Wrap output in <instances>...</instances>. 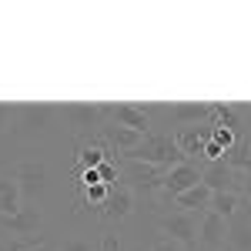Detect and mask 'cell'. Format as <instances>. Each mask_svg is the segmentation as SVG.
Instances as JSON below:
<instances>
[{"instance_id": "1", "label": "cell", "mask_w": 251, "mask_h": 251, "mask_svg": "<svg viewBox=\"0 0 251 251\" xmlns=\"http://www.w3.org/2000/svg\"><path fill=\"white\" fill-rule=\"evenodd\" d=\"M121 161H148V164H157V168L171 171L177 164H184V154H181V148L174 141V131H151L134 151L121 154Z\"/></svg>"}, {"instance_id": "2", "label": "cell", "mask_w": 251, "mask_h": 251, "mask_svg": "<svg viewBox=\"0 0 251 251\" xmlns=\"http://www.w3.org/2000/svg\"><path fill=\"white\" fill-rule=\"evenodd\" d=\"M164 177L168 171L157 168V164H148V161H121V181L134 191V198H148L154 201L157 191H164Z\"/></svg>"}, {"instance_id": "3", "label": "cell", "mask_w": 251, "mask_h": 251, "mask_svg": "<svg viewBox=\"0 0 251 251\" xmlns=\"http://www.w3.org/2000/svg\"><path fill=\"white\" fill-rule=\"evenodd\" d=\"M157 231L164 238L177 241L184 251H198V234H201V214L194 218L188 211H171L157 218Z\"/></svg>"}, {"instance_id": "4", "label": "cell", "mask_w": 251, "mask_h": 251, "mask_svg": "<svg viewBox=\"0 0 251 251\" xmlns=\"http://www.w3.org/2000/svg\"><path fill=\"white\" fill-rule=\"evenodd\" d=\"M201 181L211 188L214 194L228 191V194H241V198H251V174L234 171L225 161H214V164H204L201 171Z\"/></svg>"}, {"instance_id": "5", "label": "cell", "mask_w": 251, "mask_h": 251, "mask_svg": "<svg viewBox=\"0 0 251 251\" xmlns=\"http://www.w3.org/2000/svg\"><path fill=\"white\" fill-rule=\"evenodd\" d=\"M60 114V107H50V104H24V107H14V117H17V134L20 137H37L44 134L54 117Z\"/></svg>"}, {"instance_id": "6", "label": "cell", "mask_w": 251, "mask_h": 251, "mask_svg": "<svg viewBox=\"0 0 251 251\" xmlns=\"http://www.w3.org/2000/svg\"><path fill=\"white\" fill-rule=\"evenodd\" d=\"M60 114L67 117V124L74 127V131H97L100 134V127L107 124V104H67V107H60Z\"/></svg>"}, {"instance_id": "7", "label": "cell", "mask_w": 251, "mask_h": 251, "mask_svg": "<svg viewBox=\"0 0 251 251\" xmlns=\"http://www.w3.org/2000/svg\"><path fill=\"white\" fill-rule=\"evenodd\" d=\"M14 181L20 184V194L24 198H30V201H37L47 194V164L44 161H20L17 171H14Z\"/></svg>"}, {"instance_id": "8", "label": "cell", "mask_w": 251, "mask_h": 251, "mask_svg": "<svg viewBox=\"0 0 251 251\" xmlns=\"http://www.w3.org/2000/svg\"><path fill=\"white\" fill-rule=\"evenodd\" d=\"M174 141H177L184 161L204 168V144L211 141V127H198V124H191V127H177V131H174Z\"/></svg>"}, {"instance_id": "9", "label": "cell", "mask_w": 251, "mask_h": 251, "mask_svg": "<svg viewBox=\"0 0 251 251\" xmlns=\"http://www.w3.org/2000/svg\"><path fill=\"white\" fill-rule=\"evenodd\" d=\"M107 114H111L114 124L131 127L137 134H151V131H154V121L148 117L144 104H107Z\"/></svg>"}, {"instance_id": "10", "label": "cell", "mask_w": 251, "mask_h": 251, "mask_svg": "<svg viewBox=\"0 0 251 251\" xmlns=\"http://www.w3.org/2000/svg\"><path fill=\"white\" fill-rule=\"evenodd\" d=\"M131 211H134V191H131L124 181L111 184V194H107V201L97 208V214H100L104 221H124V218H127Z\"/></svg>"}, {"instance_id": "11", "label": "cell", "mask_w": 251, "mask_h": 251, "mask_svg": "<svg viewBox=\"0 0 251 251\" xmlns=\"http://www.w3.org/2000/svg\"><path fill=\"white\" fill-rule=\"evenodd\" d=\"M0 225H3L10 234H17V238H37L40 225H44V214H40L37 204H24L17 214L0 218Z\"/></svg>"}, {"instance_id": "12", "label": "cell", "mask_w": 251, "mask_h": 251, "mask_svg": "<svg viewBox=\"0 0 251 251\" xmlns=\"http://www.w3.org/2000/svg\"><path fill=\"white\" fill-rule=\"evenodd\" d=\"M201 171H204V168H201V164H191V161H184V164L171 168L168 177H164V194L177 198V194L198 188V184H201Z\"/></svg>"}, {"instance_id": "13", "label": "cell", "mask_w": 251, "mask_h": 251, "mask_svg": "<svg viewBox=\"0 0 251 251\" xmlns=\"http://www.w3.org/2000/svg\"><path fill=\"white\" fill-rule=\"evenodd\" d=\"M228 245V221L218 218L214 211L201 214V234H198V248H208V251H221Z\"/></svg>"}, {"instance_id": "14", "label": "cell", "mask_w": 251, "mask_h": 251, "mask_svg": "<svg viewBox=\"0 0 251 251\" xmlns=\"http://www.w3.org/2000/svg\"><path fill=\"white\" fill-rule=\"evenodd\" d=\"M228 251H251V201L228 221Z\"/></svg>"}, {"instance_id": "15", "label": "cell", "mask_w": 251, "mask_h": 251, "mask_svg": "<svg viewBox=\"0 0 251 251\" xmlns=\"http://www.w3.org/2000/svg\"><path fill=\"white\" fill-rule=\"evenodd\" d=\"M211 188H208V184H204V181H201V184H198V188H191V191H184V194H177V198H174V208H177V211H188V214H204L208 211V208H211Z\"/></svg>"}, {"instance_id": "16", "label": "cell", "mask_w": 251, "mask_h": 251, "mask_svg": "<svg viewBox=\"0 0 251 251\" xmlns=\"http://www.w3.org/2000/svg\"><path fill=\"white\" fill-rule=\"evenodd\" d=\"M104 161H114L111 148L104 141H97V144H77V171H94Z\"/></svg>"}, {"instance_id": "17", "label": "cell", "mask_w": 251, "mask_h": 251, "mask_svg": "<svg viewBox=\"0 0 251 251\" xmlns=\"http://www.w3.org/2000/svg\"><path fill=\"white\" fill-rule=\"evenodd\" d=\"M24 208V194H20V184L14 181V174H3L0 177V218H10Z\"/></svg>"}, {"instance_id": "18", "label": "cell", "mask_w": 251, "mask_h": 251, "mask_svg": "<svg viewBox=\"0 0 251 251\" xmlns=\"http://www.w3.org/2000/svg\"><path fill=\"white\" fill-rule=\"evenodd\" d=\"M228 168H234V171H245L251 174V137H238L231 148L225 151V157H221Z\"/></svg>"}, {"instance_id": "19", "label": "cell", "mask_w": 251, "mask_h": 251, "mask_svg": "<svg viewBox=\"0 0 251 251\" xmlns=\"http://www.w3.org/2000/svg\"><path fill=\"white\" fill-rule=\"evenodd\" d=\"M245 201H251V198H241V194L221 191V194H211V208H208V211H214L218 218H225V221H231L234 214L241 211V204H245Z\"/></svg>"}, {"instance_id": "20", "label": "cell", "mask_w": 251, "mask_h": 251, "mask_svg": "<svg viewBox=\"0 0 251 251\" xmlns=\"http://www.w3.org/2000/svg\"><path fill=\"white\" fill-rule=\"evenodd\" d=\"M40 245H47V238L44 234H37V238H0V251H34L40 248Z\"/></svg>"}, {"instance_id": "21", "label": "cell", "mask_w": 251, "mask_h": 251, "mask_svg": "<svg viewBox=\"0 0 251 251\" xmlns=\"http://www.w3.org/2000/svg\"><path fill=\"white\" fill-rule=\"evenodd\" d=\"M211 141H214V144H221V148L228 151L234 141H238V134H234V131H228L225 124H218V121H214V124H211Z\"/></svg>"}, {"instance_id": "22", "label": "cell", "mask_w": 251, "mask_h": 251, "mask_svg": "<svg viewBox=\"0 0 251 251\" xmlns=\"http://www.w3.org/2000/svg\"><path fill=\"white\" fill-rule=\"evenodd\" d=\"M97 174H100V184H117V177H121V164L104 161V164L97 168Z\"/></svg>"}, {"instance_id": "23", "label": "cell", "mask_w": 251, "mask_h": 251, "mask_svg": "<svg viewBox=\"0 0 251 251\" xmlns=\"http://www.w3.org/2000/svg\"><path fill=\"white\" fill-rule=\"evenodd\" d=\"M60 251H94V248H91V241H84V238H67V241L60 245Z\"/></svg>"}, {"instance_id": "24", "label": "cell", "mask_w": 251, "mask_h": 251, "mask_svg": "<svg viewBox=\"0 0 251 251\" xmlns=\"http://www.w3.org/2000/svg\"><path fill=\"white\" fill-rule=\"evenodd\" d=\"M97 251H121V241H117V234L104 231V234H100V248H97Z\"/></svg>"}, {"instance_id": "25", "label": "cell", "mask_w": 251, "mask_h": 251, "mask_svg": "<svg viewBox=\"0 0 251 251\" xmlns=\"http://www.w3.org/2000/svg\"><path fill=\"white\" fill-rule=\"evenodd\" d=\"M151 251H184V248H181L177 241H171V238H161V241H157Z\"/></svg>"}, {"instance_id": "26", "label": "cell", "mask_w": 251, "mask_h": 251, "mask_svg": "<svg viewBox=\"0 0 251 251\" xmlns=\"http://www.w3.org/2000/svg\"><path fill=\"white\" fill-rule=\"evenodd\" d=\"M14 117V107H7V104H0V131L7 127V121Z\"/></svg>"}, {"instance_id": "27", "label": "cell", "mask_w": 251, "mask_h": 251, "mask_svg": "<svg viewBox=\"0 0 251 251\" xmlns=\"http://www.w3.org/2000/svg\"><path fill=\"white\" fill-rule=\"evenodd\" d=\"M34 251H50V245H40V248H34Z\"/></svg>"}, {"instance_id": "28", "label": "cell", "mask_w": 251, "mask_h": 251, "mask_svg": "<svg viewBox=\"0 0 251 251\" xmlns=\"http://www.w3.org/2000/svg\"><path fill=\"white\" fill-rule=\"evenodd\" d=\"M198 251H208V248H198Z\"/></svg>"}]
</instances>
